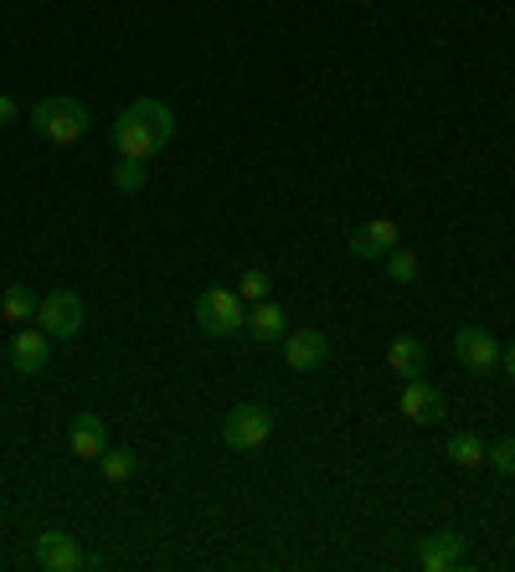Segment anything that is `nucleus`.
Instances as JSON below:
<instances>
[{
	"mask_svg": "<svg viewBox=\"0 0 515 572\" xmlns=\"http://www.w3.org/2000/svg\"><path fill=\"white\" fill-rule=\"evenodd\" d=\"M171 135H176V114H171L160 99H135L120 119H114V129H109L114 150H120L124 160L160 156V150L171 145Z\"/></svg>",
	"mask_w": 515,
	"mask_h": 572,
	"instance_id": "1",
	"label": "nucleus"
},
{
	"mask_svg": "<svg viewBox=\"0 0 515 572\" xmlns=\"http://www.w3.org/2000/svg\"><path fill=\"white\" fill-rule=\"evenodd\" d=\"M32 129H37V139H47V145H78L83 135H88V109H83L78 99H41L37 109H32Z\"/></svg>",
	"mask_w": 515,
	"mask_h": 572,
	"instance_id": "2",
	"label": "nucleus"
},
{
	"mask_svg": "<svg viewBox=\"0 0 515 572\" xmlns=\"http://www.w3.org/2000/svg\"><path fill=\"white\" fill-rule=\"evenodd\" d=\"M197 325L217 340L242 336V331H248V299H242L238 289H206V295L197 299Z\"/></svg>",
	"mask_w": 515,
	"mask_h": 572,
	"instance_id": "3",
	"label": "nucleus"
},
{
	"mask_svg": "<svg viewBox=\"0 0 515 572\" xmlns=\"http://www.w3.org/2000/svg\"><path fill=\"white\" fill-rule=\"evenodd\" d=\"M268 438H274V413H268L263 402H238V408L227 413V423H222V444H227V449H242V455L263 449Z\"/></svg>",
	"mask_w": 515,
	"mask_h": 572,
	"instance_id": "4",
	"label": "nucleus"
},
{
	"mask_svg": "<svg viewBox=\"0 0 515 572\" xmlns=\"http://www.w3.org/2000/svg\"><path fill=\"white\" fill-rule=\"evenodd\" d=\"M88 320V304H83L78 289H52V295L37 304V325L47 331L52 340H73Z\"/></svg>",
	"mask_w": 515,
	"mask_h": 572,
	"instance_id": "5",
	"label": "nucleus"
},
{
	"mask_svg": "<svg viewBox=\"0 0 515 572\" xmlns=\"http://www.w3.org/2000/svg\"><path fill=\"white\" fill-rule=\"evenodd\" d=\"M454 356L464 361V372H475V376H490L500 372V356H505V346H500L485 325H459L454 331Z\"/></svg>",
	"mask_w": 515,
	"mask_h": 572,
	"instance_id": "6",
	"label": "nucleus"
},
{
	"mask_svg": "<svg viewBox=\"0 0 515 572\" xmlns=\"http://www.w3.org/2000/svg\"><path fill=\"white\" fill-rule=\"evenodd\" d=\"M37 568H47V572H83V568H88V552L78 547V536L41 532L37 536Z\"/></svg>",
	"mask_w": 515,
	"mask_h": 572,
	"instance_id": "7",
	"label": "nucleus"
},
{
	"mask_svg": "<svg viewBox=\"0 0 515 572\" xmlns=\"http://www.w3.org/2000/svg\"><path fill=\"white\" fill-rule=\"evenodd\" d=\"M284 361H289V372H319L330 361V336L325 331H289L284 336Z\"/></svg>",
	"mask_w": 515,
	"mask_h": 572,
	"instance_id": "8",
	"label": "nucleus"
},
{
	"mask_svg": "<svg viewBox=\"0 0 515 572\" xmlns=\"http://www.w3.org/2000/svg\"><path fill=\"white\" fill-rule=\"evenodd\" d=\"M47 361H52V336L47 331H16L11 336V372L21 376H41L47 372Z\"/></svg>",
	"mask_w": 515,
	"mask_h": 572,
	"instance_id": "9",
	"label": "nucleus"
},
{
	"mask_svg": "<svg viewBox=\"0 0 515 572\" xmlns=\"http://www.w3.org/2000/svg\"><path fill=\"white\" fill-rule=\"evenodd\" d=\"M423 572H454L464 568V536L454 526H438L434 536H423V552H417Z\"/></svg>",
	"mask_w": 515,
	"mask_h": 572,
	"instance_id": "10",
	"label": "nucleus"
},
{
	"mask_svg": "<svg viewBox=\"0 0 515 572\" xmlns=\"http://www.w3.org/2000/svg\"><path fill=\"white\" fill-rule=\"evenodd\" d=\"M402 418H407V423H423V428L443 423V393H438V387H428L423 376L402 382Z\"/></svg>",
	"mask_w": 515,
	"mask_h": 572,
	"instance_id": "11",
	"label": "nucleus"
},
{
	"mask_svg": "<svg viewBox=\"0 0 515 572\" xmlns=\"http://www.w3.org/2000/svg\"><path fill=\"white\" fill-rule=\"evenodd\" d=\"M67 449H73V459L99 464V455L109 449V428H103V418L99 413H78V418H73V428H67Z\"/></svg>",
	"mask_w": 515,
	"mask_h": 572,
	"instance_id": "12",
	"label": "nucleus"
},
{
	"mask_svg": "<svg viewBox=\"0 0 515 572\" xmlns=\"http://www.w3.org/2000/svg\"><path fill=\"white\" fill-rule=\"evenodd\" d=\"M242 336H253L258 346H284V336H289V315L278 310L274 299H258V304H248V331Z\"/></svg>",
	"mask_w": 515,
	"mask_h": 572,
	"instance_id": "13",
	"label": "nucleus"
},
{
	"mask_svg": "<svg viewBox=\"0 0 515 572\" xmlns=\"http://www.w3.org/2000/svg\"><path fill=\"white\" fill-rule=\"evenodd\" d=\"M346 248H351V258H387L397 248V222H366V227H356V233H351V243H346Z\"/></svg>",
	"mask_w": 515,
	"mask_h": 572,
	"instance_id": "14",
	"label": "nucleus"
},
{
	"mask_svg": "<svg viewBox=\"0 0 515 572\" xmlns=\"http://www.w3.org/2000/svg\"><path fill=\"white\" fill-rule=\"evenodd\" d=\"M423 361H428V340L423 336H397L392 351H387V372H397L402 382L423 376Z\"/></svg>",
	"mask_w": 515,
	"mask_h": 572,
	"instance_id": "15",
	"label": "nucleus"
},
{
	"mask_svg": "<svg viewBox=\"0 0 515 572\" xmlns=\"http://www.w3.org/2000/svg\"><path fill=\"white\" fill-rule=\"evenodd\" d=\"M99 470H103V480H109V485H129V480L139 474V455H135V449H103Z\"/></svg>",
	"mask_w": 515,
	"mask_h": 572,
	"instance_id": "16",
	"label": "nucleus"
},
{
	"mask_svg": "<svg viewBox=\"0 0 515 572\" xmlns=\"http://www.w3.org/2000/svg\"><path fill=\"white\" fill-rule=\"evenodd\" d=\"M37 304H41V299L32 295L26 284H11L5 299H0V315L11 320V325H26V320H37Z\"/></svg>",
	"mask_w": 515,
	"mask_h": 572,
	"instance_id": "17",
	"label": "nucleus"
},
{
	"mask_svg": "<svg viewBox=\"0 0 515 572\" xmlns=\"http://www.w3.org/2000/svg\"><path fill=\"white\" fill-rule=\"evenodd\" d=\"M443 455L454 459L459 470H479V464H485V438H479V434H454Z\"/></svg>",
	"mask_w": 515,
	"mask_h": 572,
	"instance_id": "18",
	"label": "nucleus"
},
{
	"mask_svg": "<svg viewBox=\"0 0 515 572\" xmlns=\"http://www.w3.org/2000/svg\"><path fill=\"white\" fill-rule=\"evenodd\" d=\"M387 274H392V284H413V278L423 274V263H417L407 248H392V253H387Z\"/></svg>",
	"mask_w": 515,
	"mask_h": 572,
	"instance_id": "19",
	"label": "nucleus"
},
{
	"mask_svg": "<svg viewBox=\"0 0 515 572\" xmlns=\"http://www.w3.org/2000/svg\"><path fill=\"white\" fill-rule=\"evenodd\" d=\"M485 464L495 474H505L511 480L515 474V438H500V444H485Z\"/></svg>",
	"mask_w": 515,
	"mask_h": 572,
	"instance_id": "20",
	"label": "nucleus"
},
{
	"mask_svg": "<svg viewBox=\"0 0 515 572\" xmlns=\"http://www.w3.org/2000/svg\"><path fill=\"white\" fill-rule=\"evenodd\" d=\"M114 186H120L124 197H135L139 186H145V160H124L120 156V165H114Z\"/></svg>",
	"mask_w": 515,
	"mask_h": 572,
	"instance_id": "21",
	"label": "nucleus"
},
{
	"mask_svg": "<svg viewBox=\"0 0 515 572\" xmlns=\"http://www.w3.org/2000/svg\"><path fill=\"white\" fill-rule=\"evenodd\" d=\"M268 289H274V284H268V274H263V269H248V274L238 278V295L248 299V304H258V299H268Z\"/></svg>",
	"mask_w": 515,
	"mask_h": 572,
	"instance_id": "22",
	"label": "nucleus"
},
{
	"mask_svg": "<svg viewBox=\"0 0 515 572\" xmlns=\"http://www.w3.org/2000/svg\"><path fill=\"white\" fill-rule=\"evenodd\" d=\"M11 119H16V99H11V94H0V124H11Z\"/></svg>",
	"mask_w": 515,
	"mask_h": 572,
	"instance_id": "23",
	"label": "nucleus"
},
{
	"mask_svg": "<svg viewBox=\"0 0 515 572\" xmlns=\"http://www.w3.org/2000/svg\"><path fill=\"white\" fill-rule=\"evenodd\" d=\"M500 366H505V376L515 382V346H505V356H500Z\"/></svg>",
	"mask_w": 515,
	"mask_h": 572,
	"instance_id": "24",
	"label": "nucleus"
}]
</instances>
